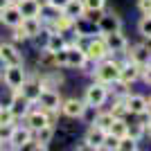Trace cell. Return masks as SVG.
Masks as SVG:
<instances>
[{
  "mask_svg": "<svg viewBox=\"0 0 151 151\" xmlns=\"http://www.w3.org/2000/svg\"><path fill=\"white\" fill-rule=\"evenodd\" d=\"M38 65L41 70H47V68H57V61H54V52H50L47 47L38 52Z\"/></svg>",
  "mask_w": 151,
  "mask_h": 151,
  "instance_id": "cell-25",
  "label": "cell"
},
{
  "mask_svg": "<svg viewBox=\"0 0 151 151\" xmlns=\"http://www.w3.org/2000/svg\"><path fill=\"white\" fill-rule=\"evenodd\" d=\"M9 111L14 113V117L16 120H23L27 115V111H29V106H32V101H27L25 97H23V93L20 90H12V99H9Z\"/></svg>",
  "mask_w": 151,
  "mask_h": 151,
  "instance_id": "cell-10",
  "label": "cell"
},
{
  "mask_svg": "<svg viewBox=\"0 0 151 151\" xmlns=\"http://www.w3.org/2000/svg\"><path fill=\"white\" fill-rule=\"evenodd\" d=\"M61 95H59L57 88H41V95H38V108L45 111V113H61Z\"/></svg>",
  "mask_w": 151,
  "mask_h": 151,
  "instance_id": "cell-3",
  "label": "cell"
},
{
  "mask_svg": "<svg viewBox=\"0 0 151 151\" xmlns=\"http://www.w3.org/2000/svg\"><path fill=\"white\" fill-rule=\"evenodd\" d=\"M54 61H57V68H65L68 65V47H61L54 52Z\"/></svg>",
  "mask_w": 151,
  "mask_h": 151,
  "instance_id": "cell-33",
  "label": "cell"
},
{
  "mask_svg": "<svg viewBox=\"0 0 151 151\" xmlns=\"http://www.w3.org/2000/svg\"><path fill=\"white\" fill-rule=\"evenodd\" d=\"M86 113V101L79 97H68L61 101V115L70 117V120H81Z\"/></svg>",
  "mask_w": 151,
  "mask_h": 151,
  "instance_id": "cell-6",
  "label": "cell"
},
{
  "mask_svg": "<svg viewBox=\"0 0 151 151\" xmlns=\"http://www.w3.org/2000/svg\"><path fill=\"white\" fill-rule=\"evenodd\" d=\"M101 36H104V41H106L111 54H113V52H126V47H129V41H126V36L122 34V29L108 32V34H101Z\"/></svg>",
  "mask_w": 151,
  "mask_h": 151,
  "instance_id": "cell-15",
  "label": "cell"
},
{
  "mask_svg": "<svg viewBox=\"0 0 151 151\" xmlns=\"http://www.w3.org/2000/svg\"><path fill=\"white\" fill-rule=\"evenodd\" d=\"M25 120V126L27 129H32V131H38L41 126L50 124V120H47V115H45V111H41V108H34V111H27V115L23 117Z\"/></svg>",
  "mask_w": 151,
  "mask_h": 151,
  "instance_id": "cell-18",
  "label": "cell"
},
{
  "mask_svg": "<svg viewBox=\"0 0 151 151\" xmlns=\"http://www.w3.org/2000/svg\"><path fill=\"white\" fill-rule=\"evenodd\" d=\"M135 149H138V140L131 135H124L117 140V151H135Z\"/></svg>",
  "mask_w": 151,
  "mask_h": 151,
  "instance_id": "cell-28",
  "label": "cell"
},
{
  "mask_svg": "<svg viewBox=\"0 0 151 151\" xmlns=\"http://www.w3.org/2000/svg\"><path fill=\"white\" fill-rule=\"evenodd\" d=\"M16 5H18L20 14H23V18H32V16H38V14H41V2H38V0H20Z\"/></svg>",
  "mask_w": 151,
  "mask_h": 151,
  "instance_id": "cell-21",
  "label": "cell"
},
{
  "mask_svg": "<svg viewBox=\"0 0 151 151\" xmlns=\"http://www.w3.org/2000/svg\"><path fill=\"white\" fill-rule=\"evenodd\" d=\"M138 32L145 38H151V14H142V18L138 23Z\"/></svg>",
  "mask_w": 151,
  "mask_h": 151,
  "instance_id": "cell-29",
  "label": "cell"
},
{
  "mask_svg": "<svg viewBox=\"0 0 151 151\" xmlns=\"http://www.w3.org/2000/svg\"><path fill=\"white\" fill-rule=\"evenodd\" d=\"M120 65H122V63H117L115 59H111V57L97 61V63H95V68H93L95 81H101V83H106V86L115 83L117 79H120Z\"/></svg>",
  "mask_w": 151,
  "mask_h": 151,
  "instance_id": "cell-1",
  "label": "cell"
},
{
  "mask_svg": "<svg viewBox=\"0 0 151 151\" xmlns=\"http://www.w3.org/2000/svg\"><path fill=\"white\" fill-rule=\"evenodd\" d=\"M20 27L27 34V38H38L43 34V20L38 16H32V18H23L20 20Z\"/></svg>",
  "mask_w": 151,
  "mask_h": 151,
  "instance_id": "cell-19",
  "label": "cell"
},
{
  "mask_svg": "<svg viewBox=\"0 0 151 151\" xmlns=\"http://www.w3.org/2000/svg\"><path fill=\"white\" fill-rule=\"evenodd\" d=\"M126 131H129V122H126V117H115L113 124L108 126V133H113L115 138H124Z\"/></svg>",
  "mask_w": 151,
  "mask_h": 151,
  "instance_id": "cell-23",
  "label": "cell"
},
{
  "mask_svg": "<svg viewBox=\"0 0 151 151\" xmlns=\"http://www.w3.org/2000/svg\"><path fill=\"white\" fill-rule=\"evenodd\" d=\"M147 115H149V117H151V97H149V99H147Z\"/></svg>",
  "mask_w": 151,
  "mask_h": 151,
  "instance_id": "cell-39",
  "label": "cell"
},
{
  "mask_svg": "<svg viewBox=\"0 0 151 151\" xmlns=\"http://www.w3.org/2000/svg\"><path fill=\"white\" fill-rule=\"evenodd\" d=\"M12 2H20V0H12Z\"/></svg>",
  "mask_w": 151,
  "mask_h": 151,
  "instance_id": "cell-41",
  "label": "cell"
},
{
  "mask_svg": "<svg viewBox=\"0 0 151 151\" xmlns=\"http://www.w3.org/2000/svg\"><path fill=\"white\" fill-rule=\"evenodd\" d=\"M113 113L111 111H97V115H95V120H93V124H97L99 129H104V131H108V126L113 124Z\"/></svg>",
  "mask_w": 151,
  "mask_h": 151,
  "instance_id": "cell-26",
  "label": "cell"
},
{
  "mask_svg": "<svg viewBox=\"0 0 151 151\" xmlns=\"http://www.w3.org/2000/svg\"><path fill=\"white\" fill-rule=\"evenodd\" d=\"M140 75H142V68H140V65H135V63H131V61H124L120 65V79H117V81L131 86L133 81L140 79Z\"/></svg>",
  "mask_w": 151,
  "mask_h": 151,
  "instance_id": "cell-16",
  "label": "cell"
},
{
  "mask_svg": "<svg viewBox=\"0 0 151 151\" xmlns=\"http://www.w3.org/2000/svg\"><path fill=\"white\" fill-rule=\"evenodd\" d=\"M61 12L65 14V16H70L72 20H77V18H81V16H83L86 7H83V2H81V0H70V2H68L65 7H63Z\"/></svg>",
  "mask_w": 151,
  "mask_h": 151,
  "instance_id": "cell-22",
  "label": "cell"
},
{
  "mask_svg": "<svg viewBox=\"0 0 151 151\" xmlns=\"http://www.w3.org/2000/svg\"><path fill=\"white\" fill-rule=\"evenodd\" d=\"M25 77H27V70H25L23 63H20V65H5L2 79H5V83L12 90H18L20 86H23V81H25Z\"/></svg>",
  "mask_w": 151,
  "mask_h": 151,
  "instance_id": "cell-5",
  "label": "cell"
},
{
  "mask_svg": "<svg viewBox=\"0 0 151 151\" xmlns=\"http://www.w3.org/2000/svg\"><path fill=\"white\" fill-rule=\"evenodd\" d=\"M20 20H23V14H20V9H18V5L16 2H9L7 7H2L0 9V23L5 27H16V25H20Z\"/></svg>",
  "mask_w": 151,
  "mask_h": 151,
  "instance_id": "cell-12",
  "label": "cell"
},
{
  "mask_svg": "<svg viewBox=\"0 0 151 151\" xmlns=\"http://www.w3.org/2000/svg\"><path fill=\"white\" fill-rule=\"evenodd\" d=\"M43 47H47L50 52H57L61 47H65V34H61V32H47Z\"/></svg>",
  "mask_w": 151,
  "mask_h": 151,
  "instance_id": "cell-20",
  "label": "cell"
},
{
  "mask_svg": "<svg viewBox=\"0 0 151 151\" xmlns=\"http://www.w3.org/2000/svg\"><path fill=\"white\" fill-rule=\"evenodd\" d=\"M65 47H68V65H65V68L81 70L83 65H86V61H88L86 50H83V47H79V45H65Z\"/></svg>",
  "mask_w": 151,
  "mask_h": 151,
  "instance_id": "cell-14",
  "label": "cell"
},
{
  "mask_svg": "<svg viewBox=\"0 0 151 151\" xmlns=\"http://www.w3.org/2000/svg\"><path fill=\"white\" fill-rule=\"evenodd\" d=\"M126 61L135 63L140 68H145L151 63V50L147 47V43H138V45H131V47H126Z\"/></svg>",
  "mask_w": 151,
  "mask_h": 151,
  "instance_id": "cell-7",
  "label": "cell"
},
{
  "mask_svg": "<svg viewBox=\"0 0 151 151\" xmlns=\"http://www.w3.org/2000/svg\"><path fill=\"white\" fill-rule=\"evenodd\" d=\"M104 135H106L104 129H99L97 124H90L88 131H86V135H83V142L79 145V149H101Z\"/></svg>",
  "mask_w": 151,
  "mask_h": 151,
  "instance_id": "cell-8",
  "label": "cell"
},
{
  "mask_svg": "<svg viewBox=\"0 0 151 151\" xmlns=\"http://www.w3.org/2000/svg\"><path fill=\"white\" fill-rule=\"evenodd\" d=\"M147 133V124L145 122H131L129 124V131H126V135H131V138H135L140 142V138Z\"/></svg>",
  "mask_w": 151,
  "mask_h": 151,
  "instance_id": "cell-27",
  "label": "cell"
},
{
  "mask_svg": "<svg viewBox=\"0 0 151 151\" xmlns=\"http://www.w3.org/2000/svg\"><path fill=\"white\" fill-rule=\"evenodd\" d=\"M16 117H14V113L9 111V106H0V124H16Z\"/></svg>",
  "mask_w": 151,
  "mask_h": 151,
  "instance_id": "cell-32",
  "label": "cell"
},
{
  "mask_svg": "<svg viewBox=\"0 0 151 151\" xmlns=\"http://www.w3.org/2000/svg\"><path fill=\"white\" fill-rule=\"evenodd\" d=\"M23 41H29L27 34L23 32V27H20V25L12 27V43H23Z\"/></svg>",
  "mask_w": 151,
  "mask_h": 151,
  "instance_id": "cell-34",
  "label": "cell"
},
{
  "mask_svg": "<svg viewBox=\"0 0 151 151\" xmlns=\"http://www.w3.org/2000/svg\"><path fill=\"white\" fill-rule=\"evenodd\" d=\"M147 133H149V138H151V117H149V122H147Z\"/></svg>",
  "mask_w": 151,
  "mask_h": 151,
  "instance_id": "cell-40",
  "label": "cell"
},
{
  "mask_svg": "<svg viewBox=\"0 0 151 151\" xmlns=\"http://www.w3.org/2000/svg\"><path fill=\"white\" fill-rule=\"evenodd\" d=\"M140 79H142V81H145L147 86H151V63L142 68V75H140Z\"/></svg>",
  "mask_w": 151,
  "mask_h": 151,
  "instance_id": "cell-37",
  "label": "cell"
},
{
  "mask_svg": "<svg viewBox=\"0 0 151 151\" xmlns=\"http://www.w3.org/2000/svg\"><path fill=\"white\" fill-rule=\"evenodd\" d=\"M117 140H120V138H115V135H113V133H108L106 131V135H104V142H101V149H104V151H117Z\"/></svg>",
  "mask_w": 151,
  "mask_h": 151,
  "instance_id": "cell-31",
  "label": "cell"
},
{
  "mask_svg": "<svg viewBox=\"0 0 151 151\" xmlns=\"http://www.w3.org/2000/svg\"><path fill=\"white\" fill-rule=\"evenodd\" d=\"M0 63L2 65H20L23 63V54L14 43H0Z\"/></svg>",
  "mask_w": 151,
  "mask_h": 151,
  "instance_id": "cell-13",
  "label": "cell"
},
{
  "mask_svg": "<svg viewBox=\"0 0 151 151\" xmlns=\"http://www.w3.org/2000/svg\"><path fill=\"white\" fill-rule=\"evenodd\" d=\"M95 27H97V32H99V34L117 32V29H122V18L117 16V14H113V12H104V14L99 16V20L95 23Z\"/></svg>",
  "mask_w": 151,
  "mask_h": 151,
  "instance_id": "cell-9",
  "label": "cell"
},
{
  "mask_svg": "<svg viewBox=\"0 0 151 151\" xmlns=\"http://www.w3.org/2000/svg\"><path fill=\"white\" fill-rule=\"evenodd\" d=\"M83 50H86V57H88L93 63H97V61H101V59L111 57V50H108V45H106V41H104L101 34H99V36H90L88 43L83 45Z\"/></svg>",
  "mask_w": 151,
  "mask_h": 151,
  "instance_id": "cell-4",
  "label": "cell"
},
{
  "mask_svg": "<svg viewBox=\"0 0 151 151\" xmlns=\"http://www.w3.org/2000/svg\"><path fill=\"white\" fill-rule=\"evenodd\" d=\"M32 138H34L32 129H27L25 124H16L12 131V138H9V149H23Z\"/></svg>",
  "mask_w": 151,
  "mask_h": 151,
  "instance_id": "cell-11",
  "label": "cell"
},
{
  "mask_svg": "<svg viewBox=\"0 0 151 151\" xmlns=\"http://www.w3.org/2000/svg\"><path fill=\"white\" fill-rule=\"evenodd\" d=\"M108 97H111V90H108L106 83H101V81H93L86 88V93H83L86 106H93V108H101L108 101Z\"/></svg>",
  "mask_w": 151,
  "mask_h": 151,
  "instance_id": "cell-2",
  "label": "cell"
},
{
  "mask_svg": "<svg viewBox=\"0 0 151 151\" xmlns=\"http://www.w3.org/2000/svg\"><path fill=\"white\" fill-rule=\"evenodd\" d=\"M86 9H104L106 7V0H81Z\"/></svg>",
  "mask_w": 151,
  "mask_h": 151,
  "instance_id": "cell-35",
  "label": "cell"
},
{
  "mask_svg": "<svg viewBox=\"0 0 151 151\" xmlns=\"http://www.w3.org/2000/svg\"><path fill=\"white\" fill-rule=\"evenodd\" d=\"M45 2H47V5H50L52 9H57V12H61V9H63L65 5H68L70 0H45Z\"/></svg>",
  "mask_w": 151,
  "mask_h": 151,
  "instance_id": "cell-36",
  "label": "cell"
},
{
  "mask_svg": "<svg viewBox=\"0 0 151 151\" xmlns=\"http://www.w3.org/2000/svg\"><path fill=\"white\" fill-rule=\"evenodd\" d=\"M52 138H54V124H45V126H41L38 131H34V140L43 142V145H50Z\"/></svg>",
  "mask_w": 151,
  "mask_h": 151,
  "instance_id": "cell-24",
  "label": "cell"
},
{
  "mask_svg": "<svg viewBox=\"0 0 151 151\" xmlns=\"http://www.w3.org/2000/svg\"><path fill=\"white\" fill-rule=\"evenodd\" d=\"M111 113H113V117H126V115H129V111H126V104H124V97H115Z\"/></svg>",
  "mask_w": 151,
  "mask_h": 151,
  "instance_id": "cell-30",
  "label": "cell"
},
{
  "mask_svg": "<svg viewBox=\"0 0 151 151\" xmlns=\"http://www.w3.org/2000/svg\"><path fill=\"white\" fill-rule=\"evenodd\" d=\"M124 104H126L129 115H142V113H147V97H142V95L126 93L124 95Z\"/></svg>",
  "mask_w": 151,
  "mask_h": 151,
  "instance_id": "cell-17",
  "label": "cell"
},
{
  "mask_svg": "<svg viewBox=\"0 0 151 151\" xmlns=\"http://www.w3.org/2000/svg\"><path fill=\"white\" fill-rule=\"evenodd\" d=\"M140 14H151V0H138Z\"/></svg>",
  "mask_w": 151,
  "mask_h": 151,
  "instance_id": "cell-38",
  "label": "cell"
}]
</instances>
